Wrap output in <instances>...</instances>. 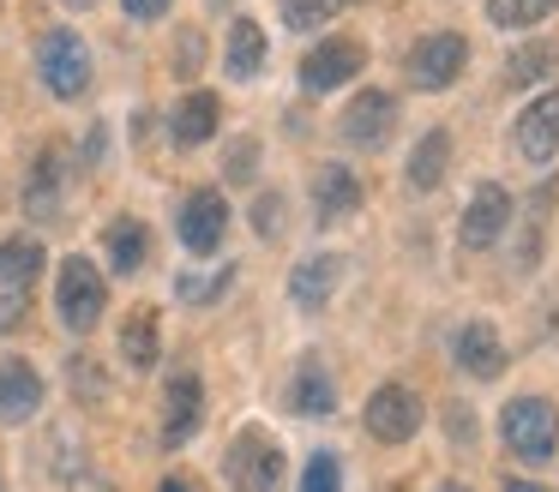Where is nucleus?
<instances>
[{
	"mask_svg": "<svg viewBox=\"0 0 559 492\" xmlns=\"http://www.w3.org/2000/svg\"><path fill=\"white\" fill-rule=\"evenodd\" d=\"M217 127H223V103L211 91L181 96V103H175V115H169V139L181 144V151H199L205 139H217Z\"/></svg>",
	"mask_w": 559,
	"mask_h": 492,
	"instance_id": "nucleus-18",
	"label": "nucleus"
},
{
	"mask_svg": "<svg viewBox=\"0 0 559 492\" xmlns=\"http://www.w3.org/2000/svg\"><path fill=\"white\" fill-rule=\"evenodd\" d=\"M103 252H109L115 276H139L151 259V228L139 223V216H115V223L103 228Z\"/></svg>",
	"mask_w": 559,
	"mask_h": 492,
	"instance_id": "nucleus-19",
	"label": "nucleus"
},
{
	"mask_svg": "<svg viewBox=\"0 0 559 492\" xmlns=\"http://www.w3.org/2000/svg\"><path fill=\"white\" fill-rule=\"evenodd\" d=\"M391 127H397V103H391V91H355V103L343 108V139L355 144V151H385L391 144Z\"/></svg>",
	"mask_w": 559,
	"mask_h": 492,
	"instance_id": "nucleus-10",
	"label": "nucleus"
},
{
	"mask_svg": "<svg viewBox=\"0 0 559 492\" xmlns=\"http://www.w3.org/2000/svg\"><path fill=\"white\" fill-rule=\"evenodd\" d=\"M506 492H547V487H535V480H506Z\"/></svg>",
	"mask_w": 559,
	"mask_h": 492,
	"instance_id": "nucleus-36",
	"label": "nucleus"
},
{
	"mask_svg": "<svg viewBox=\"0 0 559 492\" xmlns=\"http://www.w3.org/2000/svg\"><path fill=\"white\" fill-rule=\"evenodd\" d=\"M229 487L235 492H277L283 487V444L271 432L247 427L229 444Z\"/></svg>",
	"mask_w": 559,
	"mask_h": 492,
	"instance_id": "nucleus-5",
	"label": "nucleus"
},
{
	"mask_svg": "<svg viewBox=\"0 0 559 492\" xmlns=\"http://www.w3.org/2000/svg\"><path fill=\"white\" fill-rule=\"evenodd\" d=\"M19 319H25V300H19V288H7V295H0V336L13 331Z\"/></svg>",
	"mask_w": 559,
	"mask_h": 492,
	"instance_id": "nucleus-34",
	"label": "nucleus"
},
{
	"mask_svg": "<svg viewBox=\"0 0 559 492\" xmlns=\"http://www.w3.org/2000/svg\"><path fill=\"white\" fill-rule=\"evenodd\" d=\"M253 228L265 240L283 235V192H259V199H253Z\"/></svg>",
	"mask_w": 559,
	"mask_h": 492,
	"instance_id": "nucleus-30",
	"label": "nucleus"
},
{
	"mask_svg": "<svg viewBox=\"0 0 559 492\" xmlns=\"http://www.w3.org/2000/svg\"><path fill=\"white\" fill-rule=\"evenodd\" d=\"M463 67H469V43H463L457 31L421 36V43L409 48V60H403V72H409L415 91H445V84H457Z\"/></svg>",
	"mask_w": 559,
	"mask_h": 492,
	"instance_id": "nucleus-7",
	"label": "nucleus"
},
{
	"mask_svg": "<svg viewBox=\"0 0 559 492\" xmlns=\"http://www.w3.org/2000/svg\"><path fill=\"white\" fill-rule=\"evenodd\" d=\"M343 0H283V24L289 31H325L331 19H337Z\"/></svg>",
	"mask_w": 559,
	"mask_h": 492,
	"instance_id": "nucleus-28",
	"label": "nucleus"
},
{
	"mask_svg": "<svg viewBox=\"0 0 559 492\" xmlns=\"http://www.w3.org/2000/svg\"><path fill=\"white\" fill-rule=\"evenodd\" d=\"M439 492H469V487H439Z\"/></svg>",
	"mask_w": 559,
	"mask_h": 492,
	"instance_id": "nucleus-38",
	"label": "nucleus"
},
{
	"mask_svg": "<svg viewBox=\"0 0 559 492\" xmlns=\"http://www.w3.org/2000/svg\"><path fill=\"white\" fill-rule=\"evenodd\" d=\"M499 439L511 456L523 463H554L559 456V415L547 396H511L506 415H499Z\"/></svg>",
	"mask_w": 559,
	"mask_h": 492,
	"instance_id": "nucleus-1",
	"label": "nucleus"
},
{
	"mask_svg": "<svg viewBox=\"0 0 559 492\" xmlns=\"http://www.w3.org/2000/svg\"><path fill=\"white\" fill-rule=\"evenodd\" d=\"M421 420H427V408H421V396L409 391V384H379L373 396H367V415H361V427L373 432L379 444H409L415 432H421Z\"/></svg>",
	"mask_w": 559,
	"mask_h": 492,
	"instance_id": "nucleus-6",
	"label": "nucleus"
},
{
	"mask_svg": "<svg viewBox=\"0 0 559 492\" xmlns=\"http://www.w3.org/2000/svg\"><path fill=\"white\" fill-rule=\"evenodd\" d=\"M43 408V372L31 360H0V427H25Z\"/></svg>",
	"mask_w": 559,
	"mask_h": 492,
	"instance_id": "nucleus-15",
	"label": "nucleus"
},
{
	"mask_svg": "<svg viewBox=\"0 0 559 492\" xmlns=\"http://www.w3.org/2000/svg\"><path fill=\"white\" fill-rule=\"evenodd\" d=\"M175 235H181V247L193 252V259H211V252L223 247V235H229V199H223V187L187 192L181 211H175Z\"/></svg>",
	"mask_w": 559,
	"mask_h": 492,
	"instance_id": "nucleus-4",
	"label": "nucleus"
},
{
	"mask_svg": "<svg viewBox=\"0 0 559 492\" xmlns=\"http://www.w3.org/2000/svg\"><path fill=\"white\" fill-rule=\"evenodd\" d=\"M337 283H343V259L337 252H313V259H301L289 271V300L301 312H319L331 295H337Z\"/></svg>",
	"mask_w": 559,
	"mask_h": 492,
	"instance_id": "nucleus-17",
	"label": "nucleus"
},
{
	"mask_svg": "<svg viewBox=\"0 0 559 492\" xmlns=\"http://www.w3.org/2000/svg\"><path fill=\"white\" fill-rule=\"evenodd\" d=\"M121 355H127V367L133 372H151L157 367V355H163V336H157V312H133V319L121 324Z\"/></svg>",
	"mask_w": 559,
	"mask_h": 492,
	"instance_id": "nucleus-24",
	"label": "nucleus"
},
{
	"mask_svg": "<svg viewBox=\"0 0 559 492\" xmlns=\"http://www.w3.org/2000/svg\"><path fill=\"white\" fill-rule=\"evenodd\" d=\"M355 211H361V175L349 163H325L313 175V216L319 223H343Z\"/></svg>",
	"mask_w": 559,
	"mask_h": 492,
	"instance_id": "nucleus-16",
	"label": "nucleus"
},
{
	"mask_svg": "<svg viewBox=\"0 0 559 492\" xmlns=\"http://www.w3.org/2000/svg\"><path fill=\"white\" fill-rule=\"evenodd\" d=\"M235 283V264H217L211 276H175V300L181 307H211V300H223Z\"/></svg>",
	"mask_w": 559,
	"mask_h": 492,
	"instance_id": "nucleus-27",
	"label": "nucleus"
},
{
	"mask_svg": "<svg viewBox=\"0 0 559 492\" xmlns=\"http://www.w3.org/2000/svg\"><path fill=\"white\" fill-rule=\"evenodd\" d=\"M61 7H91V0H61Z\"/></svg>",
	"mask_w": 559,
	"mask_h": 492,
	"instance_id": "nucleus-37",
	"label": "nucleus"
},
{
	"mask_svg": "<svg viewBox=\"0 0 559 492\" xmlns=\"http://www.w3.org/2000/svg\"><path fill=\"white\" fill-rule=\"evenodd\" d=\"M554 60H559V48H554V43H530V48H518V55L506 60L511 91H530V84H542L547 72H554Z\"/></svg>",
	"mask_w": 559,
	"mask_h": 492,
	"instance_id": "nucleus-25",
	"label": "nucleus"
},
{
	"mask_svg": "<svg viewBox=\"0 0 559 492\" xmlns=\"http://www.w3.org/2000/svg\"><path fill=\"white\" fill-rule=\"evenodd\" d=\"M61 199H67V151L61 144H43L25 175V211L37 223H49V216H61Z\"/></svg>",
	"mask_w": 559,
	"mask_h": 492,
	"instance_id": "nucleus-13",
	"label": "nucleus"
},
{
	"mask_svg": "<svg viewBox=\"0 0 559 492\" xmlns=\"http://www.w3.org/2000/svg\"><path fill=\"white\" fill-rule=\"evenodd\" d=\"M253 168H259V139H235L223 175H229V180H253Z\"/></svg>",
	"mask_w": 559,
	"mask_h": 492,
	"instance_id": "nucleus-31",
	"label": "nucleus"
},
{
	"mask_svg": "<svg viewBox=\"0 0 559 492\" xmlns=\"http://www.w3.org/2000/svg\"><path fill=\"white\" fill-rule=\"evenodd\" d=\"M43 240H31V235H7L0 240V283L7 288H31L43 276Z\"/></svg>",
	"mask_w": 559,
	"mask_h": 492,
	"instance_id": "nucleus-22",
	"label": "nucleus"
},
{
	"mask_svg": "<svg viewBox=\"0 0 559 492\" xmlns=\"http://www.w3.org/2000/svg\"><path fill=\"white\" fill-rule=\"evenodd\" d=\"M451 360H457V367L469 372V379H481V384H487V379H499V372H506V343H499L493 324L469 319L457 336H451Z\"/></svg>",
	"mask_w": 559,
	"mask_h": 492,
	"instance_id": "nucleus-14",
	"label": "nucleus"
},
{
	"mask_svg": "<svg viewBox=\"0 0 559 492\" xmlns=\"http://www.w3.org/2000/svg\"><path fill=\"white\" fill-rule=\"evenodd\" d=\"M518 151L523 163H554L559 156V84L530 96V108L518 115Z\"/></svg>",
	"mask_w": 559,
	"mask_h": 492,
	"instance_id": "nucleus-11",
	"label": "nucleus"
},
{
	"mask_svg": "<svg viewBox=\"0 0 559 492\" xmlns=\"http://www.w3.org/2000/svg\"><path fill=\"white\" fill-rule=\"evenodd\" d=\"M289 408L295 415H331L337 408V379H331V367L319 355H307L301 367H295V379H289Z\"/></svg>",
	"mask_w": 559,
	"mask_h": 492,
	"instance_id": "nucleus-20",
	"label": "nucleus"
},
{
	"mask_svg": "<svg viewBox=\"0 0 559 492\" xmlns=\"http://www.w3.org/2000/svg\"><path fill=\"white\" fill-rule=\"evenodd\" d=\"M301 492H343V463L331 451H313L301 468Z\"/></svg>",
	"mask_w": 559,
	"mask_h": 492,
	"instance_id": "nucleus-29",
	"label": "nucleus"
},
{
	"mask_svg": "<svg viewBox=\"0 0 559 492\" xmlns=\"http://www.w3.org/2000/svg\"><path fill=\"white\" fill-rule=\"evenodd\" d=\"M361 67H367V48L355 43V36H325L319 48H307V60H301L295 79H301V91L325 96V91H337V84H349Z\"/></svg>",
	"mask_w": 559,
	"mask_h": 492,
	"instance_id": "nucleus-9",
	"label": "nucleus"
},
{
	"mask_svg": "<svg viewBox=\"0 0 559 492\" xmlns=\"http://www.w3.org/2000/svg\"><path fill=\"white\" fill-rule=\"evenodd\" d=\"M0 492H7V480H0Z\"/></svg>",
	"mask_w": 559,
	"mask_h": 492,
	"instance_id": "nucleus-39",
	"label": "nucleus"
},
{
	"mask_svg": "<svg viewBox=\"0 0 559 492\" xmlns=\"http://www.w3.org/2000/svg\"><path fill=\"white\" fill-rule=\"evenodd\" d=\"M157 492H199V487H193V480H187V475H169V480H163Z\"/></svg>",
	"mask_w": 559,
	"mask_h": 492,
	"instance_id": "nucleus-35",
	"label": "nucleus"
},
{
	"mask_svg": "<svg viewBox=\"0 0 559 492\" xmlns=\"http://www.w3.org/2000/svg\"><path fill=\"white\" fill-rule=\"evenodd\" d=\"M37 79L49 84V96H61V103H79V96L91 91V48H85V36H79L73 24L43 31V43H37Z\"/></svg>",
	"mask_w": 559,
	"mask_h": 492,
	"instance_id": "nucleus-2",
	"label": "nucleus"
},
{
	"mask_svg": "<svg viewBox=\"0 0 559 492\" xmlns=\"http://www.w3.org/2000/svg\"><path fill=\"white\" fill-rule=\"evenodd\" d=\"M127 7V19H139V24H151V19H163V12L175 7V0H121Z\"/></svg>",
	"mask_w": 559,
	"mask_h": 492,
	"instance_id": "nucleus-33",
	"label": "nucleus"
},
{
	"mask_svg": "<svg viewBox=\"0 0 559 492\" xmlns=\"http://www.w3.org/2000/svg\"><path fill=\"white\" fill-rule=\"evenodd\" d=\"M511 216H518V199H511L499 180H481V187H475V199L463 204L457 240H463L469 252H487V247H499V235L511 228Z\"/></svg>",
	"mask_w": 559,
	"mask_h": 492,
	"instance_id": "nucleus-8",
	"label": "nucleus"
},
{
	"mask_svg": "<svg viewBox=\"0 0 559 492\" xmlns=\"http://www.w3.org/2000/svg\"><path fill=\"white\" fill-rule=\"evenodd\" d=\"M559 0H487V19L499 24V31H535L542 19H554Z\"/></svg>",
	"mask_w": 559,
	"mask_h": 492,
	"instance_id": "nucleus-26",
	"label": "nucleus"
},
{
	"mask_svg": "<svg viewBox=\"0 0 559 492\" xmlns=\"http://www.w3.org/2000/svg\"><path fill=\"white\" fill-rule=\"evenodd\" d=\"M199 420H205V384H199V372H175L169 391H163V444H187L199 432Z\"/></svg>",
	"mask_w": 559,
	"mask_h": 492,
	"instance_id": "nucleus-12",
	"label": "nucleus"
},
{
	"mask_svg": "<svg viewBox=\"0 0 559 492\" xmlns=\"http://www.w3.org/2000/svg\"><path fill=\"white\" fill-rule=\"evenodd\" d=\"M103 307H109V283H103V271L91 259H61V276H55V319L67 324L73 336L97 331Z\"/></svg>",
	"mask_w": 559,
	"mask_h": 492,
	"instance_id": "nucleus-3",
	"label": "nucleus"
},
{
	"mask_svg": "<svg viewBox=\"0 0 559 492\" xmlns=\"http://www.w3.org/2000/svg\"><path fill=\"white\" fill-rule=\"evenodd\" d=\"M445 168H451V132L445 127L421 132V144H415V156H409V187L433 192L439 180H445Z\"/></svg>",
	"mask_w": 559,
	"mask_h": 492,
	"instance_id": "nucleus-23",
	"label": "nucleus"
},
{
	"mask_svg": "<svg viewBox=\"0 0 559 492\" xmlns=\"http://www.w3.org/2000/svg\"><path fill=\"white\" fill-rule=\"evenodd\" d=\"M73 391L85 396V403H97V396H103V372H97V360H91V355H73Z\"/></svg>",
	"mask_w": 559,
	"mask_h": 492,
	"instance_id": "nucleus-32",
	"label": "nucleus"
},
{
	"mask_svg": "<svg viewBox=\"0 0 559 492\" xmlns=\"http://www.w3.org/2000/svg\"><path fill=\"white\" fill-rule=\"evenodd\" d=\"M223 67H229V79H259V67H265V31H259L253 19H235L229 24V48H223Z\"/></svg>",
	"mask_w": 559,
	"mask_h": 492,
	"instance_id": "nucleus-21",
	"label": "nucleus"
}]
</instances>
